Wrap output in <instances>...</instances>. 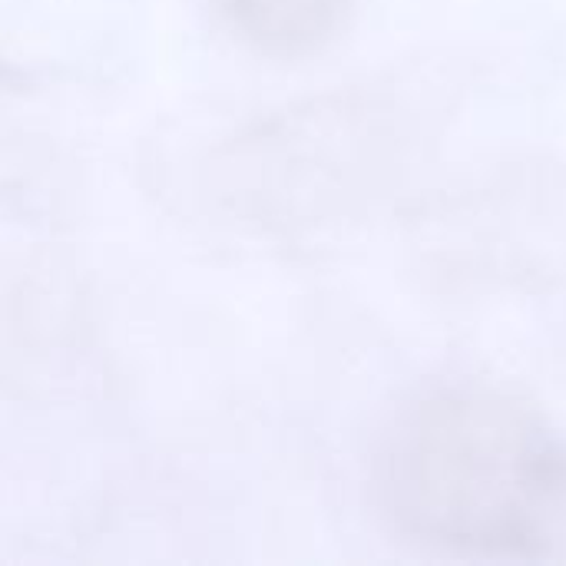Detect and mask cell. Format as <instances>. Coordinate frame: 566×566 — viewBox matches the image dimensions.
<instances>
[{
  "mask_svg": "<svg viewBox=\"0 0 566 566\" xmlns=\"http://www.w3.org/2000/svg\"><path fill=\"white\" fill-rule=\"evenodd\" d=\"M391 468L401 514L451 541L524 534L554 488L541 431L514 405L488 395H454L424 408Z\"/></svg>",
  "mask_w": 566,
  "mask_h": 566,
  "instance_id": "6da1fadb",
  "label": "cell"
},
{
  "mask_svg": "<svg viewBox=\"0 0 566 566\" xmlns=\"http://www.w3.org/2000/svg\"><path fill=\"white\" fill-rule=\"evenodd\" d=\"M222 7L259 50L295 56L335 33L345 0H222Z\"/></svg>",
  "mask_w": 566,
  "mask_h": 566,
  "instance_id": "7a4b0ae2",
  "label": "cell"
}]
</instances>
